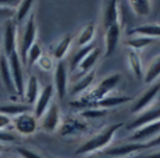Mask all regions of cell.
I'll return each mask as SVG.
<instances>
[{
	"mask_svg": "<svg viewBox=\"0 0 160 158\" xmlns=\"http://www.w3.org/2000/svg\"><path fill=\"white\" fill-rule=\"evenodd\" d=\"M122 127V123H115V124L107 126L105 128H102L98 134H96L94 137H91L90 140L82 144L76 150V155H90L100 150H105L108 145L112 143V140L115 139V134L118 133V130Z\"/></svg>",
	"mask_w": 160,
	"mask_h": 158,
	"instance_id": "1",
	"label": "cell"
},
{
	"mask_svg": "<svg viewBox=\"0 0 160 158\" xmlns=\"http://www.w3.org/2000/svg\"><path fill=\"white\" fill-rule=\"evenodd\" d=\"M37 34H38V28H37L35 16H34V14H31V16L28 17L25 25H24L22 35L20 37L18 47H17V52H18V57H20V59H21L22 65H27L28 51H30L31 47L35 44Z\"/></svg>",
	"mask_w": 160,
	"mask_h": 158,
	"instance_id": "2",
	"label": "cell"
},
{
	"mask_svg": "<svg viewBox=\"0 0 160 158\" xmlns=\"http://www.w3.org/2000/svg\"><path fill=\"white\" fill-rule=\"evenodd\" d=\"M62 126V113H61V106L56 102H52L47 113L41 117L39 120V127L47 133H55L58 128Z\"/></svg>",
	"mask_w": 160,
	"mask_h": 158,
	"instance_id": "3",
	"label": "cell"
},
{
	"mask_svg": "<svg viewBox=\"0 0 160 158\" xmlns=\"http://www.w3.org/2000/svg\"><path fill=\"white\" fill-rule=\"evenodd\" d=\"M8 58V65H10L11 71V78H13L14 86H16V92L18 96H24L25 92V83H24V65H22L21 59L18 57V52L11 54Z\"/></svg>",
	"mask_w": 160,
	"mask_h": 158,
	"instance_id": "4",
	"label": "cell"
},
{
	"mask_svg": "<svg viewBox=\"0 0 160 158\" xmlns=\"http://www.w3.org/2000/svg\"><path fill=\"white\" fill-rule=\"evenodd\" d=\"M53 88L59 100H63L68 93V67L65 61H59L53 71Z\"/></svg>",
	"mask_w": 160,
	"mask_h": 158,
	"instance_id": "5",
	"label": "cell"
},
{
	"mask_svg": "<svg viewBox=\"0 0 160 158\" xmlns=\"http://www.w3.org/2000/svg\"><path fill=\"white\" fill-rule=\"evenodd\" d=\"M39 122L35 119V116L31 113H25L21 116H17L13 119L14 130L21 136H31L37 131Z\"/></svg>",
	"mask_w": 160,
	"mask_h": 158,
	"instance_id": "6",
	"label": "cell"
},
{
	"mask_svg": "<svg viewBox=\"0 0 160 158\" xmlns=\"http://www.w3.org/2000/svg\"><path fill=\"white\" fill-rule=\"evenodd\" d=\"M53 93H55L53 85H47L45 88L41 89V93H39L38 99H37L35 105H34V116H35V119L38 120V122L41 120V117L47 113L49 106L52 105Z\"/></svg>",
	"mask_w": 160,
	"mask_h": 158,
	"instance_id": "7",
	"label": "cell"
},
{
	"mask_svg": "<svg viewBox=\"0 0 160 158\" xmlns=\"http://www.w3.org/2000/svg\"><path fill=\"white\" fill-rule=\"evenodd\" d=\"M160 93V83H156L153 85L150 89H148L132 106V113L133 114H142L145 113L146 110H149V107L153 105V102L156 100L158 95Z\"/></svg>",
	"mask_w": 160,
	"mask_h": 158,
	"instance_id": "8",
	"label": "cell"
},
{
	"mask_svg": "<svg viewBox=\"0 0 160 158\" xmlns=\"http://www.w3.org/2000/svg\"><path fill=\"white\" fill-rule=\"evenodd\" d=\"M143 150H148L146 143H128V144H122L118 145V147L105 150L104 154L112 158H125V157H132Z\"/></svg>",
	"mask_w": 160,
	"mask_h": 158,
	"instance_id": "9",
	"label": "cell"
},
{
	"mask_svg": "<svg viewBox=\"0 0 160 158\" xmlns=\"http://www.w3.org/2000/svg\"><path fill=\"white\" fill-rule=\"evenodd\" d=\"M3 47H4V55L10 57L11 54L17 52V24L13 20H8L4 27V40H3Z\"/></svg>",
	"mask_w": 160,
	"mask_h": 158,
	"instance_id": "10",
	"label": "cell"
},
{
	"mask_svg": "<svg viewBox=\"0 0 160 158\" xmlns=\"http://www.w3.org/2000/svg\"><path fill=\"white\" fill-rule=\"evenodd\" d=\"M158 136H160V120L155 123H150L148 126H143V127L138 128V130L133 131V134L131 136V141L133 143H141L142 140H146V143L152 141L153 139H156Z\"/></svg>",
	"mask_w": 160,
	"mask_h": 158,
	"instance_id": "11",
	"label": "cell"
},
{
	"mask_svg": "<svg viewBox=\"0 0 160 158\" xmlns=\"http://www.w3.org/2000/svg\"><path fill=\"white\" fill-rule=\"evenodd\" d=\"M121 13H119V3L118 2H107L104 4V14H102V23L107 30L114 24H121Z\"/></svg>",
	"mask_w": 160,
	"mask_h": 158,
	"instance_id": "12",
	"label": "cell"
},
{
	"mask_svg": "<svg viewBox=\"0 0 160 158\" xmlns=\"http://www.w3.org/2000/svg\"><path fill=\"white\" fill-rule=\"evenodd\" d=\"M121 35V24H114L105 30V57H111L117 50Z\"/></svg>",
	"mask_w": 160,
	"mask_h": 158,
	"instance_id": "13",
	"label": "cell"
},
{
	"mask_svg": "<svg viewBox=\"0 0 160 158\" xmlns=\"http://www.w3.org/2000/svg\"><path fill=\"white\" fill-rule=\"evenodd\" d=\"M160 120V107L158 109H150V110H146L145 113L139 114L138 117H136L135 120H133L132 123H131L129 126H128V130H138V128L143 127V126H148L150 124V123H155Z\"/></svg>",
	"mask_w": 160,
	"mask_h": 158,
	"instance_id": "14",
	"label": "cell"
},
{
	"mask_svg": "<svg viewBox=\"0 0 160 158\" xmlns=\"http://www.w3.org/2000/svg\"><path fill=\"white\" fill-rule=\"evenodd\" d=\"M0 79L2 83L4 85V88L7 89L8 93L17 95L16 92V86H14L13 78H11V71H10V65H8V58L3 54L0 55Z\"/></svg>",
	"mask_w": 160,
	"mask_h": 158,
	"instance_id": "15",
	"label": "cell"
},
{
	"mask_svg": "<svg viewBox=\"0 0 160 158\" xmlns=\"http://www.w3.org/2000/svg\"><path fill=\"white\" fill-rule=\"evenodd\" d=\"M61 134L62 136H78L84 131H87V124L76 117H70L61 126Z\"/></svg>",
	"mask_w": 160,
	"mask_h": 158,
	"instance_id": "16",
	"label": "cell"
},
{
	"mask_svg": "<svg viewBox=\"0 0 160 158\" xmlns=\"http://www.w3.org/2000/svg\"><path fill=\"white\" fill-rule=\"evenodd\" d=\"M128 65H129V69L132 72V75L136 79H143V76H145L143 64H142V58L138 51H135V50L128 51Z\"/></svg>",
	"mask_w": 160,
	"mask_h": 158,
	"instance_id": "17",
	"label": "cell"
},
{
	"mask_svg": "<svg viewBox=\"0 0 160 158\" xmlns=\"http://www.w3.org/2000/svg\"><path fill=\"white\" fill-rule=\"evenodd\" d=\"M39 93H41V86H39V80L35 75H31L28 78V82L25 85V100L28 105H35L37 99H38Z\"/></svg>",
	"mask_w": 160,
	"mask_h": 158,
	"instance_id": "18",
	"label": "cell"
},
{
	"mask_svg": "<svg viewBox=\"0 0 160 158\" xmlns=\"http://www.w3.org/2000/svg\"><path fill=\"white\" fill-rule=\"evenodd\" d=\"M31 109L32 107H31L30 105H24V103H10V105L0 106V113L14 119V117H17V116L30 113Z\"/></svg>",
	"mask_w": 160,
	"mask_h": 158,
	"instance_id": "19",
	"label": "cell"
},
{
	"mask_svg": "<svg viewBox=\"0 0 160 158\" xmlns=\"http://www.w3.org/2000/svg\"><path fill=\"white\" fill-rule=\"evenodd\" d=\"M94 78H96V72H94V71L86 74V75L83 76V78L80 79L79 82L72 88V90H70V95H72V96H80V95L87 93V92L90 90V86L93 85Z\"/></svg>",
	"mask_w": 160,
	"mask_h": 158,
	"instance_id": "20",
	"label": "cell"
},
{
	"mask_svg": "<svg viewBox=\"0 0 160 158\" xmlns=\"http://www.w3.org/2000/svg\"><path fill=\"white\" fill-rule=\"evenodd\" d=\"M128 100H131L129 96H107V97H104V99L98 100V102L93 103L90 107L91 109H102V110H105V109L115 107V106H119V105H122V103H127Z\"/></svg>",
	"mask_w": 160,
	"mask_h": 158,
	"instance_id": "21",
	"label": "cell"
},
{
	"mask_svg": "<svg viewBox=\"0 0 160 158\" xmlns=\"http://www.w3.org/2000/svg\"><path fill=\"white\" fill-rule=\"evenodd\" d=\"M159 78H160V54L150 62L148 69L145 71L143 82L148 83V85H152V83H155Z\"/></svg>",
	"mask_w": 160,
	"mask_h": 158,
	"instance_id": "22",
	"label": "cell"
},
{
	"mask_svg": "<svg viewBox=\"0 0 160 158\" xmlns=\"http://www.w3.org/2000/svg\"><path fill=\"white\" fill-rule=\"evenodd\" d=\"M131 34H136V35H143L150 37V38L158 40L160 38V24H145L139 25L131 30Z\"/></svg>",
	"mask_w": 160,
	"mask_h": 158,
	"instance_id": "23",
	"label": "cell"
},
{
	"mask_svg": "<svg viewBox=\"0 0 160 158\" xmlns=\"http://www.w3.org/2000/svg\"><path fill=\"white\" fill-rule=\"evenodd\" d=\"M94 35H96V24L88 23V24H86L84 28L80 31L79 38H78V45L80 48L90 45V42L93 41Z\"/></svg>",
	"mask_w": 160,
	"mask_h": 158,
	"instance_id": "24",
	"label": "cell"
},
{
	"mask_svg": "<svg viewBox=\"0 0 160 158\" xmlns=\"http://www.w3.org/2000/svg\"><path fill=\"white\" fill-rule=\"evenodd\" d=\"M35 6L34 2H18V6L16 7V24H21L27 20L28 16H31L32 7Z\"/></svg>",
	"mask_w": 160,
	"mask_h": 158,
	"instance_id": "25",
	"label": "cell"
},
{
	"mask_svg": "<svg viewBox=\"0 0 160 158\" xmlns=\"http://www.w3.org/2000/svg\"><path fill=\"white\" fill-rule=\"evenodd\" d=\"M128 4L131 6L132 11L136 16L145 17V16H149L150 14L153 2H150V0H136V2H128Z\"/></svg>",
	"mask_w": 160,
	"mask_h": 158,
	"instance_id": "26",
	"label": "cell"
},
{
	"mask_svg": "<svg viewBox=\"0 0 160 158\" xmlns=\"http://www.w3.org/2000/svg\"><path fill=\"white\" fill-rule=\"evenodd\" d=\"M98 57H100V48L96 47V48H94V50L91 51V52L88 54V55L82 61V64L79 65V71H80L82 74H88V72H91V71H93V67L96 65L97 59H98Z\"/></svg>",
	"mask_w": 160,
	"mask_h": 158,
	"instance_id": "27",
	"label": "cell"
},
{
	"mask_svg": "<svg viewBox=\"0 0 160 158\" xmlns=\"http://www.w3.org/2000/svg\"><path fill=\"white\" fill-rule=\"evenodd\" d=\"M70 44H72V35H65L63 38L58 42L55 51H53V58L58 62L63 61V58L66 57L68 51H69V48H70Z\"/></svg>",
	"mask_w": 160,
	"mask_h": 158,
	"instance_id": "28",
	"label": "cell"
},
{
	"mask_svg": "<svg viewBox=\"0 0 160 158\" xmlns=\"http://www.w3.org/2000/svg\"><path fill=\"white\" fill-rule=\"evenodd\" d=\"M156 40L155 38H150V37H143V35H136L133 38H129L128 40V47L129 50H135V51H139L142 48L148 47V45H152L155 44Z\"/></svg>",
	"mask_w": 160,
	"mask_h": 158,
	"instance_id": "29",
	"label": "cell"
},
{
	"mask_svg": "<svg viewBox=\"0 0 160 158\" xmlns=\"http://www.w3.org/2000/svg\"><path fill=\"white\" fill-rule=\"evenodd\" d=\"M94 48H96V45H94V44H90V45H87V47L80 48L78 52L73 55L72 61H70V67H72V69H76V68H79V65L82 64V61L88 55V54L91 52V51L94 50Z\"/></svg>",
	"mask_w": 160,
	"mask_h": 158,
	"instance_id": "30",
	"label": "cell"
},
{
	"mask_svg": "<svg viewBox=\"0 0 160 158\" xmlns=\"http://www.w3.org/2000/svg\"><path fill=\"white\" fill-rule=\"evenodd\" d=\"M44 55L42 54V48L39 44H34L32 47H31V50L28 51V55H27V65L28 67H34V65L38 62V59L41 58V57Z\"/></svg>",
	"mask_w": 160,
	"mask_h": 158,
	"instance_id": "31",
	"label": "cell"
},
{
	"mask_svg": "<svg viewBox=\"0 0 160 158\" xmlns=\"http://www.w3.org/2000/svg\"><path fill=\"white\" fill-rule=\"evenodd\" d=\"M13 6H18L17 3H7V2H2L0 3V19H8L16 13V8H13Z\"/></svg>",
	"mask_w": 160,
	"mask_h": 158,
	"instance_id": "32",
	"label": "cell"
},
{
	"mask_svg": "<svg viewBox=\"0 0 160 158\" xmlns=\"http://www.w3.org/2000/svg\"><path fill=\"white\" fill-rule=\"evenodd\" d=\"M16 153L20 158H44L42 155H39L38 153L30 150V148H25V147H17Z\"/></svg>",
	"mask_w": 160,
	"mask_h": 158,
	"instance_id": "33",
	"label": "cell"
},
{
	"mask_svg": "<svg viewBox=\"0 0 160 158\" xmlns=\"http://www.w3.org/2000/svg\"><path fill=\"white\" fill-rule=\"evenodd\" d=\"M37 65H38V67L41 68L42 71H45V72H49V71H52V68H53V62H52V59H51L48 55H42L41 58L38 59Z\"/></svg>",
	"mask_w": 160,
	"mask_h": 158,
	"instance_id": "34",
	"label": "cell"
},
{
	"mask_svg": "<svg viewBox=\"0 0 160 158\" xmlns=\"http://www.w3.org/2000/svg\"><path fill=\"white\" fill-rule=\"evenodd\" d=\"M107 113L105 110L102 109H88V110H83L82 112V116L84 117H101Z\"/></svg>",
	"mask_w": 160,
	"mask_h": 158,
	"instance_id": "35",
	"label": "cell"
},
{
	"mask_svg": "<svg viewBox=\"0 0 160 158\" xmlns=\"http://www.w3.org/2000/svg\"><path fill=\"white\" fill-rule=\"evenodd\" d=\"M16 134L11 131H6V130H0V143H13L16 141Z\"/></svg>",
	"mask_w": 160,
	"mask_h": 158,
	"instance_id": "36",
	"label": "cell"
},
{
	"mask_svg": "<svg viewBox=\"0 0 160 158\" xmlns=\"http://www.w3.org/2000/svg\"><path fill=\"white\" fill-rule=\"evenodd\" d=\"M11 123H13V119H11V117H8V116H6V114L0 113V130H6V128H7Z\"/></svg>",
	"mask_w": 160,
	"mask_h": 158,
	"instance_id": "37",
	"label": "cell"
},
{
	"mask_svg": "<svg viewBox=\"0 0 160 158\" xmlns=\"http://www.w3.org/2000/svg\"><path fill=\"white\" fill-rule=\"evenodd\" d=\"M131 158H160V151L159 153H152V154H135Z\"/></svg>",
	"mask_w": 160,
	"mask_h": 158,
	"instance_id": "38",
	"label": "cell"
},
{
	"mask_svg": "<svg viewBox=\"0 0 160 158\" xmlns=\"http://www.w3.org/2000/svg\"><path fill=\"white\" fill-rule=\"evenodd\" d=\"M146 145H148V150H149V148H153V147H159L160 145V136H158L156 139H153L152 141L146 143Z\"/></svg>",
	"mask_w": 160,
	"mask_h": 158,
	"instance_id": "39",
	"label": "cell"
},
{
	"mask_svg": "<svg viewBox=\"0 0 160 158\" xmlns=\"http://www.w3.org/2000/svg\"><path fill=\"white\" fill-rule=\"evenodd\" d=\"M83 158H112V157H108V155H91V157H83Z\"/></svg>",
	"mask_w": 160,
	"mask_h": 158,
	"instance_id": "40",
	"label": "cell"
},
{
	"mask_svg": "<svg viewBox=\"0 0 160 158\" xmlns=\"http://www.w3.org/2000/svg\"><path fill=\"white\" fill-rule=\"evenodd\" d=\"M3 150H4V148H3V145H2V144H0V154H2V153H3Z\"/></svg>",
	"mask_w": 160,
	"mask_h": 158,
	"instance_id": "41",
	"label": "cell"
},
{
	"mask_svg": "<svg viewBox=\"0 0 160 158\" xmlns=\"http://www.w3.org/2000/svg\"><path fill=\"white\" fill-rule=\"evenodd\" d=\"M0 158H8V157H0Z\"/></svg>",
	"mask_w": 160,
	"mask_h": 158,
	"instance_id": "42",
	"label": "cell"
},
{
	"mask_svg": "<svg viewBox=\"0 0 160 158\" xmlns=\"http://www.w3.org/2000/svg\"><path fill=\"white\" fill-rule=\"evenodd\" d=\"M49 158H55V157H49Z\"/></svg>",
	"mask_w": 160,
	"mask_h": 158,
	"instance_id": "43",
	"label": "cell"
}]
</instances>
